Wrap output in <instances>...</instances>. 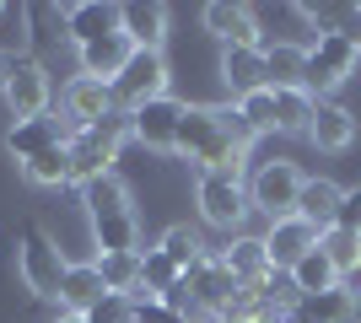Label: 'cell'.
Returning a JSON list of instances; mask_svg holds the SVG:
<instances>
[{"mask_svg": "<svg viewBox=\"0 0 361 323\" xmlns=\"http://www.w3.org/2000/svg\"><path fill=\"white\" fill-rule=\"evenodd\" d=\"M297 194H302V172L297 162H259V172L248 178V210L270 215V221H286L297 215Z\"/></svg>", "mask_w": 361, "mask_h": 323, "instance_id": "277c9868", "label": "cell"}, {"mask_svg": "<svg viewBox=\"0 0 361 323\" xmlns=\"http://www.w3.org/2000/svg\"><path fill=\"white\" fill-rule=\"evenodd\" d=\"M103 296H108V286H103V275H97V259H92V264H71V270H65L60 302L71 312H87L92 302H103Z\"/></svg>", "mask_w": 361, "mask_h": 323, "instance_id": "d4e9b609", "label": "cell"}, {"mask_svg": "<svg viewBox=\"0 0 361 323\" xmlns=\"http://www.w3.org/2000/svg\"><path fill=\"white\" fill-rule=\"evenodd\" d=\"M119 32L135 49H157V54H162V44H167V6H157V0H130V6H119Z\"/></svg>", "mask_w": 361, "mask_h": 323, "instance_id": "2e32d148", "label": "cell"}, {"mask_svg": "<svg viewBox=\"0 0 361 323\" xmlns=\"http://www.w3.org/2000/svg\"><path fill=\"white\" fill-rule=\"evenodd\" d=\"M302 16L318 32H334V38H345V44L361 49V6H302Z\"/></svg>", "mask_w": 361, "mask_h": 323, "instance_id": "484cf974", "label": "cell"}, {"mask_svg": "<svg viewBox=\"0 0 361 323\" xmlns=\"http://www.w3.org/2000/svg\"><path fill=\"white\" fill-rule=\"evenodd\" d=\"M350 323H361V296H356V318H350Z\"/></svg>", "mask_w": 361, "mask_h": 323, "instance_id": "b9f144b4", "label": "cell"}, {"mask_svg": "<svg viewBox=\"0 0 361 323\" xmlns=\"http://www.w3.org/2000/svg\"><path fill=\"white\" fill-rule=\"evenodd\" d=\"M65 270H71V259L60 253V243H54L44 227L27 221V227H22V248H16V275H22V286H27L38 302H60Z\"/></svg>", "mask_w": 361, "mask_h": 323, "instance_id": "7a4b0ae2", "label": "cell"}, {"mask_svg": "<svg viewBox=\"0 0 361 323\" xmlns=\"http://www.w3.org/2000/svg\"><path fill=\"white\" fill-rule=\"evenodd\" d=\"M60 108H65V124H71V129H92V124H103L119 103H114V87H108V81L75 76L60 92Z\"/></svg>", "mask_w": 361, "mask_h": 323, "instance_id": "9c48e42d", "label": "cell"}, {"mask_svg": "<svg viewBox=\"0 0 361 323\" xmlns=\"http://www.w3.org/2000/svg\"><path fill=\"white\" fill-rule=\"evenodd\" d=\"M75 129L60 119V113H44V119H22L6 129V151L16 156V162H32V156H44L49 146H65Z\"/></svg>", "mask_w": 361, "mask_h": 323, "instance_id": "8fae6325", "label": "cell"}, {"mask_svg": "<svg viewBox=\"0 0 361 323\" xmlns=\"http://www.w3.org/2000/svg\"><path fill=\"white\" fill-rule=\"evenodd\" d=\"M356 129H361V119L350 113L345 103H324L313 108V129H307V140H313L318 151H350L356 146Z\"/></svg>", "mask_w": 361, "mask_h": 323, "instance_id": "9a60e30c", "label": "cell"}, {"mask_svg": "<svg viewBox=\"0 0 361 323\" xmlns=\"http://www.w3.org/2000/svg\"><path fill=\"white\" fill-rule=\"evenodd\" d=\"M6 76H11V60H6V54H0V92H6Z\"/></svg>", "mask_w": 361, "mask_h": 323, "instance_id": "ab89813d", "label": "cell"}, {"mask_svg": "<svg viewBox=\"0 0 361 323\" xmlns=\"http://www.w3.org/2000/svg\"><path fill=\"white\" fill-rule=\"evenodd\" d=\"M221 81H226V92H232V103L259 92V87H270L264 81V49L259 44H226L221 49Z\"/></svg>", "mask_w": 361, "mask_h": 323, "instance_id": "4fadbf2b", "label": "cell"}, {"mask_svg": "<svg viewBox=\"0 0 361 323\" xmlns=\"http://www.w3.org/2000/svg\"><path fill=\"white\" fill-rule=\"evenodd\" d=\"M216 259L238 275V286H264V280H270V253H264V237H243V232H238V237H232Z\"/></svg>", "mask_w": 361, "mask_h": 323, "instance_id": "d6986e66", "label": "cell"}, {"mask_svg": "<svg viewBox=\"0 0 361 323\" xmlns=\"http://www.w3.org/2000/svg\"><path fill=\"white\" fill-rule=\"evenodd\" d=\"M281 323H297V318H291V312H286V318H281Z\"/></svg>", "mask_w": 361, "mask_h": 323, "instance_id": "7bdbcfd3", "label": "cell"}, {"mask_svg": "<svg viewBox=\"0 0 361 323\" xmlns=\"http://www.w3.org/2000/svg\"><path fill=\"white\" fill-rule=\"evenodd\" d=\"M195 205H200V215H205V227L238 237L243 215H248V184H243V172H226V167L221 172H200Z\"/></svg>", "mask_w": 361, "mask_h": 323, "instance_id": "3957f363", "label": "cell"}, {"mask_svg": "<svg viewBox=\"0 0 361 323\" xmlns=\"http://www.w3.org/2000/svg\"><path fill=\"white\" fill-rule=\"evenodd\" d=\"M340 194L345 189H334L329 178H302V194H297V221H307V227L324 237V232L340 221Z\"/></svg>", "mask_w": 361, "mask_h": 323, "instance_id": "e0dca14e", "label": "cell"}, {"mask_svg": "<svg viewBox=\"0 0 361 323\" xmlns=\"http://www.w3.org/2000/svg\"><path fill=\"white\" fill-rule=\"evenodd\" d=\"M318 248V232L307 227V221H297V215H286V221H270V232H264V253H270V270H281V275H291L307 253Z\"/></svg>", "mask_w": 361, "mask_h": 323, "instance_id": "30bf717a", "label": "cell"}, {"mask_svg": "<svg viewBox=\"0 0 361 323\" xmlns=\"http://www.w3.org/2000/svg\"><path fill=\"white\" fill-rule=\"evenodd\" d=\"M259 49H264V81H270L275 92L281 87H307V44L259 32Z\"/></svg>", "mask_w": 361, "mask_h": 323, "instance_id": "7c38bea8", "label": "cell"}, {"mask_svg": "<svg viewBox=\"0 0 361 323\" xmlns=\"http://www.w3.org/2000/svg\"><path fill=\"white\" fill-rule=\"evenodd\" d=\"M130 54H135V44H130L124 32H114V38H97V44H87V49H75V60H81V76L108 81V87H114V76H119L124 65H130Z\"/></svg>", "mask_w": 361, "mask_h": 323, "instance_id": "ac0fdd59", "label": "cell"}, {"mask_svg": "<svg viewBox=\"0 0 361 323\" xmlns=\"http://www.w3.org/2000/svg\"><path fill=\"white\" fill-rule=\"evenodd\" d=\"M81 205H87V215H92V221H103V215L130 210V189H124V178H119V172H103V178L81 184Z\"/></svg>", "mask_w": 361, "mask_h": 323, "instance_id": "603a6c76", "label": "cell"}, {"mask_svg": "<svg viewBox=\"0 0 361 323\" xmlns=\"http://www.w3.org/2000/svg\"><path fill=\"white\" fill-rule=\"evenodd\" d=\"M205 27L221 38V49L226 44H259L254 11H248V6H232V0H211V6H205Z\"/></svg>", "mask_w": 361, "mask_h": 323, "instance_id": "ffe728a7", "label": "cell"}, {"mask_svg": "<svg viewBox=\"0 0 361 323\" xmlns=\"http://www.w3.org/2000/svg\"><path fill=\"white\" fill-rule=\"evenodd\" d=\"M97 275L114 296H135L140 291V253H97Z\"/></svg>", "mask_w": 361, "mask_h": 323, "instance_id": "f1b7e54d", "label": "cell"}, {"mask_svg": "<svg viewBox=\"0 0 361 323\" xmlns=\"http://www.w3.org/2000/svg\"><path fill=\"white\" fill-rule=\"evenodd\" d=\"M92 237H97L103 253H140V221H135V210H119V215L92 221Z\"/></svg>", "mask_w": 361, "mask_h": 323, "instance_id": "cb8c5ba5", "label": "cell"}, {"mask_svg": "<svg viewBox=\"0 0 361 323\" xmlns=\"http://www.w3.org/2000/svg\"><path fill=\"white\" fill-rule=\"evenodd\" d=\"M189 323H232V318H226V312H195Z\"/></svg>", "mask_w": 361, "mask_h": 323, "instance_id": "f35d334b", "label": "cell"}, {"mask_svg": "<svg viewBox=\"0 0 361 323\" xmlns=\"http://www.w3.org/2000/svg\"><path fill=\"white\" fill-rule=\"evenodd\" d=\"M238 108H243V119L254 124L259 135H270V129H275V92H270V87H259V92L238 97Z\"/></svg>", "mask_w": 361, "mask_h": 323, "instance_id": "e575fe53", "label": "cell"}, {"mask_svg": "<svg viewBox=\"0 0 361 323\" xmlns=\"http://www.w3.org/2000/svg\"><path fill=\"white\" fill-rule=\"evenodd\" d=\"M297 323H350L356 318V296L345 286H334V291H318V296H302L297 308H291Z\"/></svg>", "mask_w": 361, "mask_h": 323, "instance_id": "44dd1931", "label": "cell"}, {"mask_svg": "<svg viewBox=\"0 0 361 323\" xmlns=\"http://www.w3.org/2000/svg\"><path fill=\"white\" fill-rule=\"evenodd\" d=\"M291 286H297L302 296H318V291H334V286H345V280H340V270L329 264V253H324V248H313V253H307V259L291 270Z\"/></svg>", "mask_w": 361, "mask_h": 323, "instance_id": "83f0119b", "label": "cell"}, {"mask_svg": "<svg viewBox=\"0 0 361 323\" xmlns=\"http://www.w3.org/2000/svg\"><path fill=\"white\" fill-rule=\"evenodd\" d=\"M0 11H6V6H0Z\"/></svg>", "mask_w": 361, "mask_h": 323, "instance_id": "ee69618b", "label": "cell"}, {"mask_svg": "<svg viewBox=\"0 0 361 323\" xmlns=\"http://www.w3.org/2000/svg\"><path fill=\"white\" fill-rule=\"evenodd\" d=\"M313 108H318V97L307 92V87H281V92H275V129H281V135H307V129H313Z\"/></svg>", "mask_w": 361, "mask_h": 323, "instance_id": "7402d4cb", "label": "cell"}, {"mask_svg": "<svg viewBox=\"0 0 361 323\" xmlns=\"http://www.w3.org/2000/svg\"><path fill=\"white\" fill-rule=\"evenodd\" d=\"M130 312H135V308H130V296H114V291H108L103 302H92L81 318H87V323H130Z\"/></svg>", "mask_w": 361, "mask_h": 323, "instance_id": "8d00e7d4", "label": "cell"}, {"mask_svg": "<svg viewBox=\"0 0 361 323\" xmlns=\"http://www.w3.org/2000/svg\"><path fill=\"white\" fill-rule=\"evenodd\" d=\"M183 108L178 97H157V103H140L130 113V140H140L146 151H173L178 146V124H183Z\"/></svg>", "mask_w": 361, "mask_h": 323, "instance_id": "52a82bcc", "label": "cell"}, {"mask_svg": "<svg viewBox=\"0 0 361 323\" xmlns=\"http://www.w3.org/2000/svg\"><path fill=\"white\" fill-rule=\"evenodd\" d=\"M65 38L75 49L97 44V38H114L119 32V6H103V0H81V6H65Z\"/></svg>", "mask_w": 361, "mask_h": 323, "instance_id": "5bb4252c", "label": "cell"}, {"mask_svg": "<svg viewBox=\"0 0 361 323\" xmlns=\"http://www.w3.org/2000/svg\"><path fill=\"white\" fill-rule=\"evenodd\" d=\"M318 248L329 253V264L340 270V280H350L361 270V232H345V227H329L318 237Z\"/></svg>", "mask_w": 361, "mask_h": 323, "instance_id": "4dcf8cb0", "label": "cell"}, {"mask_svg": "<svg viewBox=\"0 0 361 323\" xmlns=\"http://www.w3.org/2000/svg\"><path fill=\"white\" fill-rule=\"evenodd\" d=\"M157 248H162L167 259L178 264L183 275H189V270H195V264L205 259V243H200V232H195V227H167V232H162V243H157Z\"/></svg>", "mask_w": 361, "mask_h": 323, "instance_id": "d6a6232c", "label": "cell"}, {"mask_svg": "<svg viewBox=\"0 0 361 323\" xmlns=\"http://www.w3.org/2000/svg\"><path fill=\"white\" fill-rule=\"evenodd\" d=\"M157 97H167V60L157 49H135L130 65L114 76V103L124 113H135L140 103H157Z\"/></svg>", "mask_w": 361, "mask_h": 323, "instance_id": "5b68a950", "label": "cell"}, {"mask_svg": "<svg viewBox=\"0 0 361 323\" xmlns=\"http://www.w3.org/2000/svg\"><path fill=\"white\" fill-rule=\"evenodd\" d=\"M49 70H44V60H11V76H6V108H11V119L22 124V119H44L49 113Z\"/></svg>", "mask_w": 361, "mask_h": 323, "instance_id": "8992f818", "label": "cell"}, {"mask_svg": "<svg viewBox=\"0 0 361 323\" xmlns=\"http://www.w3.org/2000/svg\"><path fill=\"white\" fill-rule=\"evenodd\" d=\"M334 227H345V232H361V184L340 194V221H334Z\"/></svg>", "mask_w": 361, "mask_h": 323, "instance_id": "74e56055", "label": "cell"}, {"mask_svg": "<svg viewBox=\"0 0 361 323\" xmlns=\"http://www.w3.org/2000/svg\"><path fill=\"white\" fill-rule=\"evenodd\" d=\"M307 54H313V60L324 65L329 76H340V81H345L350 70H356V60H361V49L345 44V38H334V32H318L313 44H307Z\"/></svg>", "mask_w": 361, "mask_h": 323, "instance_id": "f546056e", "label": "cell"}, {"mask_svg": "<svg viewBox=\"0 0 361 323\" xmlns=\"http://www.w3.org/2000/svg\"><path fill=\"white\" fill-rule=\"evenodd\" d=\"M60 323H87V318H81V312H60Z\"/></svg>", "mask_w": 361, "mask_h": 323, "instance_id": "60d3db41", "label": "cell"}, {"mask_svg": "<svg viewBox=\"0 0 361 323\" xmlns=\"http://www.w3.org/2000/svg\"><path fill=\"white\" fill-rule=\"evenodd\" d=\"M216 124H221V135L232 140V151H243V156H248V146L259 140V129L243 119V108H238V103H216Z\"/></svg>", "mask_w": 361, "mask_h": 323, "instance_id": "836d02e7", "label": "cell"}, {"mask_svg": "<svg viewBox=\"0 0 361 323\" xmlns=\"http://www.w3.org/2000/svg\"><path fill=\"white\" fill-rule=\"evenodd\" d=\"M173 151L183 162H200V172H243V151H232V140L221 135L216 124V108H183V124H178V146Z\"/></svg>", "mask_w": 361, "mask_h": 323, "instance_id": "6da1fadb", "label": "cell"}, {"mask_svg": "<svg viewBox=\"0 0 361 323\" xmlns=\"http://www.w3.org/2000/svg\"><path fill=\"white\" fill-rule=\"evenodd\" d=\"M183 286H189V296H195L200 312H226V308H232V296L243 291L238 275H232V270H226L216 253H205V259H200L195 270L183 275Z\"/></svg>", "mask_w": 361, "mask_h": 323, "instance_id": "ba28073f", "label": "cell"}, {"mask_svg": "<svg viewBox=\"0 0 361 323\" xmlns=\"http://www.w3.org/2000/svg\"><path fill=\"white\" fill-rule=\"evenodd\" d=\"M22 178H27V184H38V189H60V184H71V151H65V146H49L44 156L22 162Z\"/></svg>", "mask_w": 361, "mask_h": 323, "instance_id": "1f68e13d", "label": "cell"}, {"mask_svg": "<svg viewBox=\"0 0 361 323\" xmlns=\"http://www.w3.org/2000/svg\"><path fill=\"white\" fill-rule=\"evenodd\" d=\"M183 280V270L167 259L162 248H140V291L135 296H167Z\"/></svg>", "mask_w": 361, "mask_h": 323, "instance_id": "4316f807", "label": "cell"}, {"mask_svg": "<svg viewBox=\"0 0 361 323\" xmlns=\"http://www.w3.org/2000/svg\"><path fill=\"white\" fill-rule=\"evenodd\" d=\"M130 308H135V312H130L135 323H189L183 312H173V308H167L162 296H130Z\"/></svg>", "mask_w": 361, "mask_h": 323, "instance_id": "d590c367", "label": "cell"}]
</instances>
